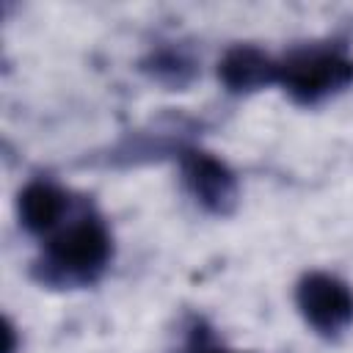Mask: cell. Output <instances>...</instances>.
<instances>
[{
  "label": "cell",
  "instance_id": "cell-2",
  "mask_svg": "<svg viewBox=\"0 0 353 353\" xmlns=\"http://www.w3.org/2000/svg\"><path fill=\"white\" fill-rule=\"evenodd\" d=\"M276 80L301 102H314L353 83V61L336 50H303L276 66Z\"/></svg>",
  "mask_w": 353,
  "mask_h": 353
},
{
  "label": "cell",
  "instance_id": "cell-7",
  "mask_svg": "<svg viewBox=\"0 0 353 353\" xmlns=\"http://www.w3.org/2000/svg\"><path fill=\"white\" fill-rule=\"evenodd\" d=\"M193 353H229V350H218V347H210L207 342H201V339H199V342L193 345Z\"/></svg>",
  "mask_w": 353,
  "mask_h": 353
},
{
  "label": "cell",
  "instance_id": "cell-5",
  "mask_svg": "<svg viewBox=\"0 0 353 353\" xmlns=\"http://www.w3.org/2000/svg\"><path fill=\"white\" fill-rule=\"evenodd\" d=\"M66 193L52 182H30L19 193V221L28 232L44 234L58 229V221L66 212Z\"/></svg>",
  "mask_w": 353,
  "mask_h": 353
},
{
  "label": "cell",
  "instance_id": "cell-4",
  "mask_svg": "<svg viewBox=\"0 0 353 353\" xmlns=\"http://www.w3.org/2000/svg\"><path fill=\"white\" fill-rule=\"evenodd\" d=\"M182 174L190 193L210 210H226V204L234 199V179L229 168L204 152H188L182 160Z\"/></svg>",
  "mask_w": 353,
  "mask_h": 353
},
{
  "label": "cell",
  "instance_id": "cell-3",
  "mask_svg": "<svg viewBox=\"0 0 353 353\" xmlns=\"http://www.w3.org/2000/svg\"><path fill=\"white\" fill-rule=\"evenodd\" d=\"M298 306L320 334H339L353 323V292L328 273H312L298 287Z\"/></svg>",
  "mask_w": 353,
  "mask_h": 353
},
{
  "label": "cell",
  "instance_id": "cell-1",
  "mask_svg": "<svg viewBox=\"0 0 353 353\" xmlns=\"http://www.w3.org/2000/svg\"><path fill=\"white\" fill-rule=\"evenodd\" d=\"M110 259V234L97 215H80L58 229L44 248V279L55 284H83L102 273Z\"/></svg>",
  "mask_w": 353,
  "mask_h": 353
},
{
  "label": "cell",
  "instance_id": "cell-6",
  "mask_svg": "<svg viewBox=\"0 0 353 353\" xmlns=\"http://www.w3.org/2000/svg\"><path fill=\"white\" fill-rule=\"evenodd\" d=\"M221 74L226 80L229 88L245 91V88H256L262 83L276 80V66L254 47H237L232 50L223 63H221Z\"/></svg>",
  "mask_w": 353,
  "mask_h": 353
}]
</instances>
